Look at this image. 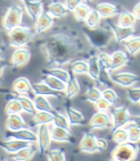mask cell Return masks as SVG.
I'll use <instances>...</instances> for the list:
<instances>
[{"label": "cell", "instance_id": "cell-16", "mask_svg": "<svg viewBox=\"0 0 140 161\" xmlns=\"http://www.w3.org/2000/svg\"><path fill=\"white\" fill-rule=\"evenodd\" d=\"M32 144V143L27 142V141H22V140L13 139V138L6 139V140L0 139V148L4 150L9 154H13L17 153L19 150H21L25 147H28Z\"/></svg>", "mask_w": 140, "mask_h": 161}, {"label": "cell", "instance_id": "cell-4", "mask_svg": "<svg viewBox=\"0 0 140 161\" xmlns=\"http://www.w3.org/2000/svg\"><path fill=\"white\" fill-rule=\"evenodd\" d=\"M140 150V146L137 143H131L129 141L122 144H117V146L112 150L111 153V158L112 160L129 161L135 159L137 153Z\"/></svg>", "mask_w": 140, "mask_h": 161}, {"label": "cell", "instance_id": "cell-58", "mask_svg": "<svg viewBox=\"0 0 140 161\" xmlns=\"http://www.w3.org/2000/svg\"><path fill=\"white\" fill-rule=\"evenodd\" d=\"M138 145L140 146V140H139V142H138Z\"/></svg>", "mask_w": 140, "mask_h": 161}, {"label": "cell", "instance_id": "cell-45", "mask_svg": "<svg viewBox=\"0 0 140 161\" xmlns=\"http://www.w3.org/2000/svg\"><path fill=\"white\" fill-rule=\"evenodd\" d=\"M46 156L50 161H64L66 160V154L64 150L61 149H54L48 150L46 153Z\"/></svg>", "mask_w": 140, "mask_h": 161}, {"label": "cell", "instance_id": "cell-47", "mask_svg": "<svg viewBox=\"0 0 140 161\" xmlns=\"http://www.w3.org/2000/svg\"><path fill=\"white\" fill-rule=\"evenodd\" d=\"M127 96L132 103L137 104L140 101V87H132L127 89Z\"/></svg>", "mask_w": 140, "mask_h": 161}, {"label": "cell", "instance_id": "cell-2", "mask_svg": "<svg viewBox=\"0 0 140 161\" xmlns=\"http://www.w3.org/2000/svg\"><path fill=\"white\" fill-rule=\"evenodd\" d=\"M82 34L93 50H102L106 48L113 36L110 28L96 27L93 29L83 27Z\"/></svg>", "mask_w": 140, "mask_h": 161}, {"label": "cell", "instance_id": "cell-29", "mask_svg": "<svg viewBox=\"0 0 140 161\" xmlns=\"http://www.w3.org/2000/svg\"><path fill=\"white\" fill-rule=\"evenodd\" d=\"M32 102L36 111H47V112L53 113V111L55 110L49 101L48 97L41 96V95H34Z\"/></svg>", "mask_w": 140, "mask_h": 161}, {"label": "cell", "instance_id": "cell-56", "mask_svg": "<svg viewBox=\"0 0 140 161\" xmlns=\"http://www.w3.org/2000/svg\"><path fill=\"white\" fill-rule=\"evenodd\" d=\"M85 1H86V2H87V3H89V2H90V1H91V0H85Z\"/></svg>", "mask_w": 140, "mask_h": 161}, {"label": "cell", "instance_id": "cell-39", "mask_svg": "<svg viewBox=\"0 0 140 161\" xmlns=\"http://www.w3.org/2000/svg\"><path fill=\"white\" fill-rule=\"evenodd\" d=\"M101 97H102V91L94 86H89L84 96L86 101L92 104H95Z\"/></svg>", "mask_w": 140, "mask_h": 161}, {"label": "cell", "instance_id": "cell-20", "mask_svg": "<svg viewBox=\"0 0 140 161\" xmlns=\"http://www.w3.org/2000/svg\"><path fill=\"white\" fill-rule=\"evenodd\" d=\"M98 14L101 16V18H108L110 16L115 15V14H119L120 13H122L124 10L121 6L119 5H114L112 3H108V2H102V3H98L95 8H94Z\"/></svg>", "mask_w": 140, "mask_h": 161}, {"label": "cell", "instance_id": "cell-21", "mask_svg": "<svg viewBox=\"0 0 140 161\" xmlns=\"http://www.w3.org/2000/svg\"><path fill=\"white\" fill-rule=\"evenodd\" d=\"M111 72L122 67L126 64H129L132 62V58L129 56V54L123 52V51H114L111 55Z\"/></svg>", "mask_w": 140, "mask_h": 161}, {"label": "cell", "instance_id": "cell-44", "mask_svg": "<svg viewBox=\"0 0 140 161\" xmlns=\"http://www.w3.org/2000/svg\"><path fill=\"white\" fill-rule=\"evenodd\" d=\"M112 138L116 144H122L128 141V131L123 128H119L112 132Z\"/></svg>", "mask_w": 140, "mask_h": 161}, {"label": "cell", "instance_id": "cell-6", "mask_svg": "<svg viewBox=\"0 0 140 161\" xmlns=\"http://www.w3.org/2000/svg\"><path fill=\"white\" fill-rule=\"evenodd\" d=\"M98 64H99V78L97 83L106 87L112 86V80L111 79V55L106 52H101L97 55Z\"/></svg>", "mask_w": 140, "mask_h": 161}, {"label": "cell", "instance_id": "cell-10", "mask_svg": "<svg viewBox=\"0 0 140 161\" xmlns=\"http://www.w3.org/2000/svg\"><path fill=\"white\" fill-rule=\"evenodd\" d=\"M88 127H89V130H99V129H111L112 118L108 114V112L97 111L91 118Z\"/></svg>", "mask_w": 140, "mask_h": 161}, {"label": "cell", "instance_id": "cell-17", "mask_svg": "<svg viewBox=\"0 0 140 161\" xmlns=\"http://www.w3.org/2000/svg\"><path fill=\"white\" fill-rule=\"evenodd\" d=\"M32 93L34 95H41L45 97H53L57 99H61L65 97V93L59 92L56 90L52 89L49 86H47L44 82H38V83H33L32 84Z\"/></svg>", "mask_w": 140, "mask_h": 161}, {"label": "cell", "instance_id": "cell-38", "mask_svg": "<svg viewBox=\"0 0 140 161\" xmlns=\"http://www.w3.org/2000/svg\"><path fill=\"white\" fill-rule=\"evenodd\" d=\"M91 7L85 3H80L73 11V15H74V18L77 20L78 22H84L85 19L88 15V14L90 13L91 11Z\"/></svg>", "mask_w": 140, "mask_h": 161}, {"label": "cell", "instance_id": "cell-15", "mask_svg": "<svg viewBox=\"0 0 140 161\" xmlns=\"http://www.w3.org/2000/svg\"><path fill=\"white\" fill-rule=\"evenodd\" d=\"M96 136L92 132H84L83 137L78 145L77 151L79 153H94L97 152L96 145Z\"/></svg>", "mask_w": 140, "mask_h": 161}, {"label": "cell", "instance_id": "cell-43", "mask_svg": "<svg viewBox=\"0 0 140 161\" xmlns=\"http://www.w3.org/2000/svg\"><path fill=\"white\" fill-rule=\"evenodd\" d=\"M10 66V63L7 62L4 58H0V94H14L12 91L6 89L3 86V80H4V72L7 67Z\"/></svg>", "mask_w": 140, "mask_h": 161}, {"label": "cell", "instance_id": "cell-46", "mask_svg": "<svg viewBox=\"0 0 140 161\" xmlns=\"http://www.w3.org/2000/svg\"><path fill=\"white\" fill-rule=\"evenodd\" d=\"M102 97L106 99L108 102L111 104V106H114L118 103L119 97L117 93L112 88V87H107L102 91Z\"/></svg>", "mask_w": 140, "mask_h": 161}, {"label": "cell", "instance_id": "cell-42", "mask_svg": "<svg viewBox=\"0 0 140 161\" xmlns=\"http://www.w3.org/2000/svg\"><path fill=\"white\" fill-rule=\"evenodd\" d=\"M127 131H128V141L131 143H137L140 140V128L132 125V124H127L124 127Z\"/></svg>", "mask_w": 140, "mask_h": 161}, {"label": "cell", "instance_id": "cell-8", "mask_svg": "<svg viewBox=\"0 0 140 161\" xmlns=\"http://www.w3.org/2000/svg\"><path fill=\"white\" fill-rule=\"evenodd\" d=\"M37 147L39 151V156L40 158H43L46 155V153L50 149V145L52 142L51 137V130L49 128V125H40L38 126V131H37Z\"/></svg>", "mask_w": 140, "mask_h": 161}, {"label": "cell", "instance_id": "cell-57", "mask_svg": "<svg viewBox=\"0 0 140 161\" xmlns=\"http://www.w3.org/2000/svg\"><path fill=\"white\" fill-rule=\"evenodd\" d=\"M21 1H22V2L24 3V2H26V1H27V0H21Z\"/></svg>", "mask_w": 140, "mask_h": 161}, {"label": "cell", "instance_id": "cell-36", "mask_svg": "<svg viewBox=\"0 0 140 161\" xmlns=\"http://www.w3.org/2000/svg\"><path fill=\"white\" fill-rule=\"evenodd\" d=\"M135 17L131 12L123 11L122 13L119 14L118 17V22L117 25L121 27H133L135 23Z\"/></svg>", "mask_w": 140, "mask_h": 161}, {"label": "cell", "instance_id": "cell-11", "mask_svg": "<svg viewBox=\"0 0 140 161\" xmlns=\"http://www.w3.org/2000/svg\"><path fill=\"white\" fill-rule=\"evenodd\" d=\"M107 24H108L109 28L111 29V31L112 32L113 36L115 37L117 43H121V42H125L126 39L132 36L133 34L135 33L133 27H121V26H119V25L110 21V20L107 21Z\"/></svg>", "mask_w": 140, "mask_h": 161}, {"label": "cell", "instance_id": "cell-19", "mask_svg": "<svg viewBox=\"0 0 140 161\" xmlns=\"http://www.w3.org/2000/svg\"><path fill=\"white\" fill-rule=\"evenodd\" d=\"M54 18L47 13V11H42L38 18L35 21L34 33L37 35H42L45 32L49 31V29L53 25Z\"/></svg>", "mask_w": 140, "mask_h": 161}, {"label": "cell", "instance_id": "cell-26", "mask_svg": "<svg viewBox=\"0 0 140 161\" xmlns=\"http://www.w3.org/2000/svg\"><path fill=\"white\" fill-rule=\"evenodd\" d=\"M47 13L51 14L53 18H62L63 16L67 15L69 11L65 7L64 3L58 1H52L47 7Z\"/></svg>", "mask_w": 140, "mask_h": 161}, {"label": "cell", "instance_id": "cell-34", "mask_svg": "<svg viewBox=\"0 0 140 161\" xmlns=\"http://www.w3.org/2000/svg\"><path fill=\"white\" fill-rule=\"evenodd\" d=\"M52 114H53V120H52V125L53 126L62 128V129H65V130H68L72 131V130H71L72 126L70 125L69 120H68L66 115H64L63 113L59 112L57 110H54Z\"/></svg>", "mask_w": 140, "mask_h": 161}, {"label": "cell", "instance_id": "cell-13", "mask_svg": "<svg viewBox=\"0 0 140 161\" xmlns=\"http://www.w3.org/2000/svg\"><path fill=\"white\" fill-rule=\"evenodd\" d=\"M111 79L112 80V83L124 87H130L140 80L139 76L131 72H121V73L113 74L111 75Z\"/></svg>", "mask_w": 140, "mask_h": 161}, {"label": "cell", "instance_id": "cell-14", "mask_svg": "<svg viewBox=\"0 0 140 161\" xmlns=\"http://www.w3.org/2000/svg\"><path fill=\"white\" fill-rule=\"evenodd\" d=\"M51 137L52 141L60 143H70V144H75L76 140L74 135L72 133L71 130L52 126V129L51 130Z\"/></svg>", "mask_w": 140, "mask_h": 161}, {"label": "cell", "instance_id": "cell-27", "mask_svg": "<svg viewBox=\"0 0 140 161\" xmlns=\"http://www.w3.org/2000/svg\"><path fill=\"white\" fill-rule=\"evenodd\" d=\"M24 10L27 12L29 16L35 22L40 14L43 11V1L39 2H32L30 0H27L24 2Z\"/></svg>", "mask_w": 140, "mask_h": 161}, {"label": "cell", "instance_id": "cell-31", "mask_svg": "<svg viewBox=\"0 0 140 161\" xmlns=\"http://www.w3.org/2000/svg\"><path fill=\"white\" fill-rule=\"evenodd\" d=\"M41 80L44 82L47 86H49L52 89L65 93L66 83H64L63 80H59L55 77H52V76H49V75H43L41 77Z\"/></svg>", "mask_w": 140, "mask_h": 161}, {"label": "cell", "instance_id": "cell-3", "mask_svg": "<svg viewBox=\"0 0 140 161\" xmlns=\"http://www.w3.org/2000/svg\"><path fill=\"white\" fill-rule=\"evenodd\" d=\"M34 34L35 33L31 28L19 25L8 32L9 45L13 48L25 47L32 42Z\"/></svg>", "mask_w": 140, "mask_h": 161}, {"label": "cell", "instance_id": "cell-23", "mask_svg": "<svg viewBox=\"0 0 140 161\" xmlns=\"http://www.w3.org/2000/svg\"><path fill=\"white\" fill-rule=\"evenodd\" d=\"M65 110L71 126H83L86 124V118L81 111L69 105H66Z\"/></svg>", "mask_w": 140, "mask_h": 161}, {"label": "cell", "instance_id": "cell-32", "mask_svg": "<svg viewBox=\"0 0 140 161\" xmlns=\"http://www.w3.org/2000/svg\"><path fill=\"white\" fill-rule=\"evenodd\" d=\"M36 153V149L32 145L25 147L21 150H19L17 153L12 154V160H17V161H26L32 159Z\"/></svg>", "mask_w": 140, "mask_h": 161}, {"label": "cell", "instance_id": "cell-51", "mask_svg": "<svg viewBox=\"0 0 140 161\" xmlns=\"http://www.w3.org/2000/svg\"><path fill=\"white\" fill-rule=\"evenodd\" d=\"M8 8L9 7H6L3 0H0V30L3 29L2 28V19H3V16H4Z\"/></svg>", "mask_w": 140, "mask_h": 161}, {"label": "cell", "instance_id": "cell-48", "mask_svg": "<svg viewBox=\"0 0 140 161\" xmlns=\"http://www.w3.org/2000/svg\"><path fill=\"white\" fill-rule=\"evenodd\" d=\"M95 105V108L97 111H100V112H108L111 108V104L108 102L106 99H104L103 97L100 98L97 102L94 104Z\"/></svg>", "mask_w": 140, "mask_h": 161}, {"label": "cell", "instance_id": "cell-25", "mask_svg": "<svg viewBox=\"0 0 140 161\" xmlns=\"http://www.w3.org/2000/svg\"><path fill=\"white\" fill-rule=\"evenodd\" d=\"M80 91V86L78 80L72 71H70V76L66 83V89H65V98L67 100H71L75 97Z\"/></svg>", "mask_w": 140, "mask_h": 161}, {"label": "cell", "instance_id": "cell-59", "mask_svg": "<svg viewBox=\"0 0 140 161\" xmlns=\"http://www.w3.org/2000/svg\"><path fill=\"white\" fill-rule=\"evenodd\" d=\"M52 1H58V0H52Z\"/></svg>", "mask_w": 140, "mask_h": 161}, {"label": "cell", "instance_id": "cell-60", "mask_svg": "<svg viewBox=\"0 0 140 161\" xmlns=\"http://www.w3.org/2000/svg\"><path fill=\"white\" fill-rule=\"evenodd\" d=\"M139 103H140V101H139Z\"/></svg>", "mask_w": 140, "mask_h": 161}, {"label": "cell", "instance_id": "cell-35", "mask_svg": "<svg viewBox=\"0 0 140 161\" xmlns=\"http://www.w3.org/2000/svg\"><path fill=\"white\" fill-rule=\"evenodd\" d=\"M71 64V71L75 75L80 74H88V63L85 58L75 59Z\"/></svg>", "mask_w": 140, "mask_h": 161}, {"label": "cell", "instance_id": "cell-5", "mask_svg": "<svg viewBox=\"0 0 140 161\" xmlns=\"http://www.w3.org/2000/svg\"><path fill=\"white\" fill-rule=\"evenodd\" d=\"M24 14V8L20 5L10 6L2 19V28L7 32L12 29L21 25L22 18Z\"/></svg>", "mask_w": 140, "mask_h": 161}, {"label": "cell", "instance_id": "cell-49", "mask_svg": "<svg viewBox=\"0 0 140 161\" xmlns=\"http://www.w3.org/2000/svg\"><path fill=\"white\" fill-rule=\"evenodd\" d=\"M96 145H97V152L99 153H103L108 149L109 143L107 139L105 138H96Z\"/></svg>", "mask_w": 140, "mask_h": 161}, {"label": "cell", "instance_id": "cell-12", "mask_svg": "<svg viewBox=\"0 0 140 161\" xmlns=\"http://www.w3.org/2000/svg\"><path fill=\"white\" fill-rule=\"evenodd\" d=\"M11 138L27 141V142H31V143H35L37 140V135L33 130H30V128L27 127L13 131L7 130V132L5 133V139H11Z\"/></svg>", "mask_w": 140, "mask_h": 161}, {"label": "cell", "instance_id": "cell-1", "mask_svg": "<svg viewBox=\"0 0 140 161\" xmlns=\"http://www.w3.org/2000/svg\"><path fill=\"white\" fill-rule=\"evenodd\" d=\"M49 30L51 31H47L48 33L36 42L47 67H62L75 59H87L94 51L87 39L69 25H52Z\"/></svg>", "mask_w": 140, "mask_h": 161}, {"label": "cell", "instance_id": "cell-22", "mask_svg": "<svg viewBox=\"0 0 140 161\" xmlns=\"http://www.w3.org/2000/svg\"><path fill=\"white\" fill-rule=\"evenodd\" d=\"M53 114L47 111H36L29 121V128H35L40 125H50L52 123Z\"/></svg>", "mask_w": 140, "mask_h": 161}, {"label": "cell", "instance_id": "cell-18", "mask_svg": "<svg viewBox=\"0 0 140 161\" xmlns=\"http://www.w3.org/2000/svg\"><path fill=\"white\" fill-rule=\"evenodd\" d=\"M12 91L15 95H29L32 93V83L24 76L18 77L12 83Z\"/></svg>", "mask_w": 140, "mask_h": 161}, {"label": "cell", "instance_id": "cell-54", "mask_svg": "<svg viewBox=\"0 0 140 161\" xmlns=\"http://www.w3.org/2000/svg\"><path fill=\"white\" fill-rule=\"evenodd\" d=\"M0 58H2V48L0 47Z\"/></svg>", "mask_w": 140, "mask_h": 161}, {"label": "cell", "instance_id": "cell-41", "mask_svg": "<svg viewBox=\"0 0 140 161\" xmlns=\"http://www.w3.org/2000/svg\"><path fill=\"white\" fill-rule=\"evenodd\" d=\"M100 20H101V16H100L98 12L95 9H91L84 22H86V25L88 28L93 29V28L98 27Z\"/></svg>", "mask_w": 140, "mask_h": 161}, {"label": "cell", "instance_id": "cell-33", "mask_svg": "<svg viewBox=\"0 0 140 161\" xmlns=\"http://www.w3.org/2000/svg\"><path fill=\"white\" fill-rule=\"evenodd\" d=\"M125 48L128 51L129 56L132 58L140 51V36L130 37L123 42Z\"/></svg>", "mask_w": 140, "mask_h": 161}, {"label": "cell", "instance_id": "cell-9", "mask_svg": "<svg viewBox=\"0 0 140 161\" xmlns=\"http://www.w3.org/2000/svg\"><path fill=\"white\" fill-rule=\"evenodd\" d=\"M32 58V53L28 48L20 47L15 48L10 58V66L13 69H18L25 66Z\"/></svg>", "mask_w": 140, "mask_h": 161}, {"label": "cell", "instance_id": "cell-28", "mask_svg": "<svg viewBox=\"0 0 140 161\" xmlns=\"http://www.w3.org/2000/svg\"><path fill=\"white\" fill-rule=\"evenodd\" d=\"M41 74L43 75H49L55 77L59 80H63L64 83H67V80L70 76V71L62 68L61 66H52V67H46L41 70Z\"/></svg>", "mask_w": 140, "mask_h": 161}, {"label": "cell", "instance_id": "cell-7", "mask_svg": "<svg viewBox=\"0 0 140 161\" xmlns=\"http://www.w3.org/2000/svg\"><path fill=\"white\" fill-rule=\"evenodd\" d=\"M111 115H112V128H111L112 132L119 128L125 127L129 123V121L132 117L129 109L125 106L112 108L111 111Z\"/></svg>", "mask_w": 140, "mask_h": 161}, {"label": "cell", "instance_id": "cell-55", "mask_svg": "<svg viewBox=\"0 0 140 161\" xmlns=\"http://www.w3.org/2000/svg\"><path fill=\"white\" fill-rule=\"evenodd\" d=\"M30 1H32V2H39V1H42V0H30Z\"/></svg>", "mask_w": 140, "mask_h": 161}, {"label": "cell", "instance_id": "cell-52", "mask_svg": "<svg viewBox=\"0 0 140 161\" xmlns=\"http://www.w3.org/2000/svg\"><path fill=\"white\" fill-rule=\"evenodd\" d=\"M128 124H132L140 128V116H133V117L132 116Z\"/></svg>", "mask_w": 140, "mask_h": 161}, {"label": "cell", "instance_id": "cell-24", "mask_svg": "<svg viewBox=\"0 0 140 161\" xmlns=\"http://www.w3.org/2000/svg\"><path fill=\"white\" fill-rule=\"evenodd\" d=\"M7 130H18L20 129L27 128V124L20 115V113H14V114H10L7 115L6 123H5Z\"/></svg>", "mask_w": 140, "mask_h": 161}, {"label": "cell", "instance_id": "cell-30", "mask_svg": "<svg viewBox=\"0 0 140 161\" xmlns=\"http://www.w3.org/2000/svg\"><path fill=\"white\" fill-rule=\"evenodd\" d=\"M87 63H88V75L90 76L91 79L97 82L99 78L100 69H99V64H98L97 55H95L94 51L87 58Z\"/></svg>", "mask_w": 140, "mask_h": 161}, {"label": "cell", "instance_id": "cell-40", "mask_svg": "<svg viewBox=\"0 0 140 161\" xmlns=\"http://www.w3.org/2000/svg\"><path fill=\"white\" fill-rule=\"evenodd\" d=\"M5 114L10 115V114H14V113H21L22 112V108L20 105V102L18 101L17 97L10 99L6 106H5Z\"/></svg>", "mask_w": 140, "mask_h": 161}, {"label": "cell", "instance_id": "cell-53", "mask_svg": "<svg viewBox=\"0 0 140 161\" xmlns=\"http://www.w3.org/2000/svg\"><path fill=\"white\" fill-rule=\"evenodd\" d=\"M132 14L134 15L135 19L140 20V2L134 6V8L132 10Z\"/></svg>", "mask_w": 140, "mask_h": 161}, {"label": "cell", "instance_id": "cell-50", "mask_svg": "<svg viewBox=\"0 0 140 161\" xmlns=\"http://www.w3.org/2000/svg\"><path fill=\"white\" fill-rule=\"evenodd\" d=\"M84 0H64V5L68 9L69 12H72L80 3H82Z\"/></svg>", "mask_w": 140, "mask_h": 161}, {"label": "cell", "instance_id": "cell-37", "mask_svg": "<svg viewBox=\"0 0 140 161\" xmlns=\"http://www.w3.org/2000/svg\"><path fill=\"white\" fill-rule=\"evenodd\" d=\"M17 99L20 102V105H21L22 111L26 112L27 114H31V115H33L36 112V109L34 108V105H33V102L32 99H30L26 95H18Z\"/></svg>", "mask_w": 140, "mask_h": 161}]
</instances>
